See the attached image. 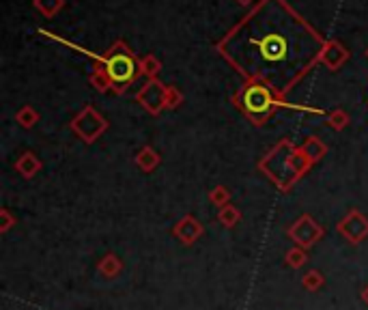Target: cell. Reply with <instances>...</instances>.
<instances>
[{
    "instance_id": "obj_7",
    "label": "cell",
    "mask_w": 368,
    "mask_h": 310,
    "mask_svg": "<svg viewBox=\"0 0 368 310\" xmlns=\"http://www.w3.org/2000/svg\"><path fill=\"white\" fill-rule=\"evenodd\" d=\"M336 231L347 244L358 246L368 237V218L358 209H349L347 216L336 224Z\"/></svg>"
},
{
    "instance_id": "obj_8",
    "label": "cell",
    "mask_w": 368,
    "mask_h": 310,
    "mask_svg": "<svg viewBox=\"0 0 368 310\" xmlns=\"http://www.w3.org/2000/svg\"><path fill=\"white\" fill-rule=\"evenodd\" d=\"M166 89L168 87H164V84L160 82V80H149L143 89L138 91V95H136V99H138V104L143 106L147 112H151V115H160V112L166 108Z\"/></svg>"
},
{
    "instance_id": "obj_15",
    "label": "cell",
    "mask_w": 368,
    "mask_h": 310,
    "mask_svg": "<svg viewBox=\"0 0 368 310\" xmlns=\"http://www.w3.org/2000/svg\"><path fill=\"white\" fill-rule=\"evenodd\" d=\"M302 149H304V153H306L310 160H313V164H317V162L327 153V147L321 143V140H319L317 136H310V138L306 140V143L302 145Z\"/></svg>"
},
{
    "instance_id": "obj_9",
    "label": "cell",
    "mask_w": 368,
    "mask_h": 310,
    "mask_svg": "<svg viewBox=\"0 0 368 310\" xmlns=\"http://www.w3.org/2000/svg\"><path fill=\"white\" fill-rule=\"evenodd\" d=\"M173 235L183 244V246H192L196 244L198 239H201L205 235V227L203 222L194 218V216H183L175 227H173Z\"/></svg>"
},
{
    "instance_id": "obj_10",
    "label": "cell",
    "mask_w": 368,
    "mask_h": 310,
    "mask_svg": "<svg viewBox=\"0 0 368 310\" xmlns=\"http://www.w3.org/2000/svg\"><path fill=\"white\" fill-rule=\"evenodd\" d=\"M347 59H349V52H347L341 43H336V41H327V43H325V50H323V54H321V61H323L332 71H336Z\"/></svg>"
},
{
    "instance_id": "obj_1",
    "label": "cell",
    "mask_w": 368,
    "mask_h": 310,
    "mask_svg": "<svg viewBox=\"0 0 368 310\" xmlns=\"http://www.w3.org/2000/svg\"><path fill=\"white\" fill-rule=\"evenodd\" d=\"M325 39L287 0H261L218 43L220 54L246 80H261L280 97L313 69Z\"/></svg>"
},
{
    "instance_id": "obj_27",
    "label": "cell",
    "mask_w": 368,
    "mask_h": 310,
    "mask_svg": "<svg viewBox=\"0 0 368 310\" xmlns=\"http://www.w3.org/2000/svg\"><path fill=\"white\" fill-rule=\"evenodd\" d=\"M239 3H250V0H239Z\"/></svg>"
},
{
    "instance_id": "obj_20",
    "label": "cell",
    "mask_w": 368,
    "mask_h": 310,
    "mask_svg": "<svg viewBox=\"0 0 368 310\" xmlns=\"http://www.w3.org/2000/svg\"><path fill=\"white\" fill-rule=\"evenodd\" d=\"M89 82L93 84V87H95L99 93H106L108 89H112V82H110L108 73L104 71V67H97V69L89 76Z\"/></svg>"
},
{
    "instance_id": "obj_23",
    "label": "cell",
    "mask_w": 368,
    "mask_h": 310,
    "mask_svg": "<svg viewBox=\"0 0 368 310\" xmlns=\"http://www.w3.org/2000/svg\"><path fill=\"white\" fill-rule=\"evenodd\" d=\"M35 7H37L43 15L52 17L56 11H59V9L63 7V0H35Z\"/></svg>"
},
{
    "instance_id": "obj_4",
    "label": "cell",
    "mask_w": 368,
    "mask_h": 310,
    "mask_svg": "<svg viewBox=\"0 0 368 310\" xmlns=\"http://www.w3.org/2000/svg\"><path fill=\"white\" fill-rule=\"evenodd\" d=\"M101 63H104V71L108 73L112 82V91L115 93H125L140 73V61L121 41L115 43L101 56Z\"/></svg>"
},
{
    "instance_id": "obj_17",
    "label": "cell",
    "mask_w": 368,
    "mask_h": 310,
    "mask_svg": "<svg viewBox=\"0 0 368 310\" xmlns=\"http://www.w3.org/2000/svg\"><path fill=\"white\" fill-rule=\"evenodd\" d=\"M323 285H325V276H323L319 269H310V272H306V274L302 276V287H304L306 291H310V293L319 291Z\"/></svg>"
},
{
    "instance_id": "obj_28",
    "label": "cell",
    "mask_w": 368,
    "mask_h": 310,
    "mask_svg": "<svg viewBox=\"0 0 368 310\" xmlns=\"http://www.w3.org/2000/svg\"><path fill=\"white\" fill-rule=\"evenodd\" d=\"M366 54H368V52H366Z\"/></svg>"
},
{
    "instance_id": "obj_19",
    "label": "cell",
    "mask_w": 368,
    "mask_h": 310,
    "mask_svg": "<svg viewBox=\"0 0 368 310\" xmlns=\"http://www.w3.org/2000/svg\"><path fill=\"white\" fill-rule=\"evenodd\" d=\"M209 201H211V205H215L218 209L224 207V205H229V203H231V190L224 188V185H215V188L209 192Z\"/></svg>"
},
{
    "instance_id": "obj_21",
    "label": "cell",
    "mask_w": 368,
    "mask_h": 310,
    "mask_svg": "<svg viewBox=\"0 0 368 310\" xmlns=\"http://www.w3.org/2000/svg\"><path fill=\"white\" fill-rule=\"evenodd\" d=\"M327 123L334 127V129H345L347 125H349V115L345 110H341V108H336V110H332L330 115H327Z\"/></svg>"
},
{
    "instance_id": "obj_5",
    "label": "cell",
    "mask_w": 368,
    "mask_h": 310,
    "mask_svg": "<svg viewBox=\"0 0 368 310\" xmlns=\"http://www.w3.org/2000/svg\"><path fill=\"white\" fill-rule=\"evenodd\" d=\"M323 235H325L323 227L310 213L299 216L287 229V237L293 241V246H299V248H306V250H310L317 241H321Z\"/></svg>"
},
{
    "instance_id": "obj_22",
    "label": "cell",
    "mask_w": 368,
    "mask_h": 310,
    "mask_svg": "<svg viewBox=\"0 0 368 310\" xmlns=\"http://www.w3.org/2000/svg\"><path fill=\"white\" fill-rule=\"evenodd\" d=\"M160 71V61L155 56H145V59H140V73H145L149 80H153Z\"/></svg>"
},
{
    "instance_id": "obj_18",
    "label": "cell",
    "mask_w": 368,
    "mask_h": 310,
    "mask_svg": "<svg viewBox=\"0 0 368 310\" xmlns=\"http://www.w3.org/2000/svg\"><path fill=\"white\" fill-rule=\"evenodd\" d=\"M15 119H17V123L22 125V127H33L37 121H39V112L35 110V108H31V106H24V108H20L17 112H15Z\"/></svg>"
},
{
    "instance_id": "obj_12",
    "label": "cell",
    "mask_w": 368,
    "mask_h": 310,
    "mask_svg": "<svg viewBox=\"0 0 368 310\" xmlns=\"http://www.w3.org/2000/svg\"><path fill=\"white\" fill-rule=\"evenodd\" d=\"M43 168V164H41V160L35 155V153H31V151H26L17 162H15V171L24 177V179H33L39 171Z\"/></svg>"
},
{
    "instance_id": "obj_26",
    "label": "cell",
    "mask_w": 368,
    "mask_h": 310,
    "mask_svg": "<svg viewBox=\"0 0 368 310\" xmlns=\"http://www.w3.org/2000/svg\"><path fill=\"white\" fill-rule=\"evenodd\" d=\"M360 297H362V302H364V304L368 306V285H366V287L362 289V293H360Z\"/></svg>"
},
{
    "instance_id": "obj_6",
    "label": "cell",
    "mask_w": 368,
    "mask_h": 310,
    "mask_svg": "<svg viewBox=\"0 0 368 310\" xmlns=\"http://www.w3.org/2000/svg\"><path fill=\"white\" fill-rule=\"evenodd\" d=\"M71 129L80 136V140H84V143H95V140L108 129V121L93 106H87L71 119Z\"/></svg>"
},
{
    "instance_id": "obj_14",
    "label": "cell",
    "mask_w": 368,
    "mask_h": 310,
    "mask_svg": "<svg viewBox=\"0 0 368 310\" xmlns=\"http://www.w3.org/2000/svg\"><path fill=\"white\" fill-rule=\"evenodd\" d=\"M218 222L222 224L224 229H235L237 224L241 222V211L233 203L224 205V207L218 209Z\"/></svg>"
},
{
    "instance_id": "obj_3",
    "label": "cell",
    "mask_w": 368,
    "mask_h": 310,
    "mask_svg": "<svg viewBox=\"0 0 368 310\" xmlns=\"http://www.w3.org/2000/svg\"><path fill=\"white\" fill-rule=\"evenodd\" d=\"M233 104L254 125H265L274 112L285 106V99H280L265 82L246 80L243 87L233 95Z\"/></svg>"
},
{
    "instance_id": "obj_16",
    "label": "cell",
    "mask_w": 368,
    "mask_h": 310,
    "mask_svg": "<svg viewBox=\"0 0 368 310\" xmlns=\"http://www.w3.org/2000/svg\"><path fill=\"white\" fill-rule=\"evenodd\" d=\"M308 250L306 248H299V246H293L287 250V255H285V263L291 267V269H302L306 263H308Z\"/></svg>"
},
{
    "instance_id": "obj_11",
    "label": "cell",
    "mask_w": 368,
    "mask_h": 310,
    "mask_svg": "<svg viewBox=\"0 0 368 310\" xmlns=\"http://www.w3.org/2000/svg\"><path fill=\"white\" fill-rule=\"evenodd\" d=\"M123 272V261L117 252H106V255L97 261V274L106 280L117 278Z\"/></svg>"
},
{
    "instance_id": "obj_25",
    "label": "cell",
    "mask_w": 368,
    "mask_h": 310,
    "mask_svg": "<svg viewBox=\"0 0 368 310\" xmlns=\"http://www.w3.org/2000/svg\"><path fill=\"white\" fill-rule=\"evenodd\" d=\"M181 101H183V95H181V91L177 87H168L166 89V108H171V110L179 108Z\"/></svg>"
},
{
    "instance_id": "obj_13",
    "label": "cell",
    "mask_w": 368,
    "mask_h": 310,
    "mask_svg": "<svg viewBox=\"0 0 368 310\" xmlns=\"http://www.w3.org/2000/svg\"><path fill=\"white\" fill-rule=\"evenodd\" d=\"M160 162H162V157H160V153L153 147H143L136 153V166L140 168V171H145V173L155 171V168L160 166Z\"/></svg>"
},
{
    "instance_id": "obj_24",
    "label": "cell",
    "mask_w": 368,
    "mask_h": 310,
    "mask_svg": "<svg viewBox=\"0 0 368 310\" xmlns=\"http://www.w3.org/2000/svg\"><path fill=\"white\" fill-rule=\"evenodd\" d=\"M17 224V218L11 213L9 207H3L0 209V233H9L13 227Z\"/></svg>"
},
{
    "instance_id": "obj_2",
    "label": "cell",
    "mask_w": 368,
    "mask_h": 310,
    "mask_svg": "<svg viewBox=\"0 0 368 310\" xmlns=\"http://www.w3.org/2000/svg\"><path fill=\"white\" fill-rule=\"evenodd\" d=\"M313 168L310 160L302 147H295L291 140H280V143L259 162V171L280 190L289 192L308 171Z\"/></svg>"
}]
</instances>
